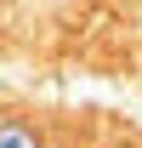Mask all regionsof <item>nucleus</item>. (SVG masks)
<instances>
[{
    "mask_svg": "<svg viewBox=\"0 0 142 148\" xmlns=\"http://www.w3.org/2000/svg\"><path fill=\"white\" fill-rule=\"evenodd\" d=\"M0 148H40V143H34V131H29V125L6 120V125H0Z\"/></svg>",
    "mask_w": 142,
    "mask_h": 148,
    "instance_id": "obj_1",
    "label": "nucleus"
}]
</instances>
